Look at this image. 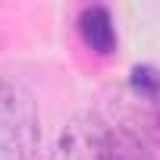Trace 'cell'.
Returning a JSON list of instances; mask_svg holds the SVG:
<instances>
[{
    "label": "cell",
    "instance_id": "cell-1",
    "mask_svg": "<svg viewBox=\"0 0 160 160\" xmlns=\"http://www.w3.org/2000/svg\"><path fill=\"white\" fill-rule=\"evenodd\" d=\"M41 148L38 101L22 78L0 72V160H35Z\"/></svg>",
    "mask_w": 160,
    "mask_h": 160
},
{
    "label": "cell",
    "instance_id": "cell-2",
    "mask_svg": "<svg viewBox=\"0 0 160 160\" xmlns=\"http://www.w3.org/2000/svg\"><path fill=\"white\" fill-rule=\"evenodd\" d=\"M50 160H110V122L91 110L69 116Z\"/></svg>",
    "mask_w": 160,
    "mask_h": 160
},
{
    "label": "cell",
    "instance_id": "cell-3",
    "mask_svg": "<svg viewBox=\"0 0 160 160\" xmlns=\"http://www.w3.org/2000/svg\"><path fill=\"white\" fill-rule=\"evenodd\" d=\"M78 35H82L85 47L94 50L98 57H110L116 50V25L107 7H85L78 13Z\"/></svg>",
    "mask_w": 160,
    "mask_h": 160
},
{
    "label": "cell",
    "instance_id": "cell-4",
    "mask_svg": "<svg viewBox=\"0 0 160 160\" xmlns=\"http://www.w3.org/2000/svg\"><path fill=\"white\" fill-rule=\"evenodd\" d=\"M132 94L141 101H160V72L154 66H135L132 69Z\"/></svg>",
    "mask_w": 160,
    "mask_h": 160
}]
</instances>
